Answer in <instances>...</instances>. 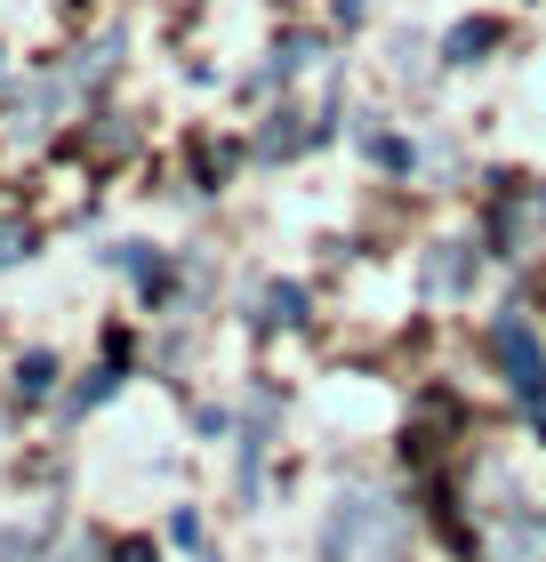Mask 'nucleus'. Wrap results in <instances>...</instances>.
Here are the masks:
<instances>
[{
    "label": "nucleus",
    "mask_w": 546,
    "mask_h": 562,
    "mask_svg": "<svg viewBox=\"0 0 546 562\" xmlns=\"http://www.w3.org/2000/svg\"><path fill=\"white\" fill-rule=\"evenodd\" d=\"M490 338H499V362H506V378H514V394H523L531 411H546V353H538V338H531V322L506 314Z\"/></svg>",
    "instance_id": "obj_1"
},
{
    "label": "nucleus",
    "mask_w": 546,
    "mask_h": 562,
    "mask_svg": "<svg viewBox=\"0 0 546 562\" xmlns=\"http://www.w3.org/2000/svg\"><path fill=\"white\" fill-rule=\"evenodd\" d=\"M490 41V24L482 16H466V24H450V41H442V57H450V65H475V48Z\"/></svg>",
    "instance_id": "obj_2"
}]
</instances>
